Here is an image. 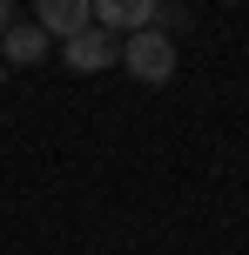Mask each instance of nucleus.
<instances>
[{
  "label": "nucleus",
  "instance_id": "obj_1",
  "mask_svg": "<svg viewBox=\"0 0 249 255\" xmlns=\"http://www.w3.org/2000/svg\"><path fill=\"white\" fill-rule=\"evenodd\" d=\"M121 67L135 81H169L175 74V40L162 27H135V34H121Z\"/></svg>",
  "mask_w": 249,
  "mask_h": 255
},
{
  "label": "nucleus",
  "instance_id": "obj_2",
  "mask_svg": "<svg viewBox=\"0 0 249 255\" xmlns=\"http://www.w3.org/2000/svg\"><path fill=\"white\" fill-rule=\"evenodd\" d=\"M61 54H67V67L74 74H101V67H115L121 61V34H108V27H81V34H67L61 40Z\"/></svg>",
  "mask_w": 249,
  "mask_h": 255
},
{
  "label": "nucleus",
  "instance_id": "obj_3",
  "mask_svg": "<svg viewBox=\"0 0 249 255\" xmlns=\"http://www.w3.org/2000/svg\"><path fill=\"white\" fill-rule=\"evenodd\" d=\"M94 27H108V34H135V27H155L162 0H88Z\"/></svg>",
  "mask_w": 249,
  "mask_h": 255
},
{
  "label": "nucleus",
  "instance_id": "obj_4",
  "mask_svg": "<svg viewBox=\"0 0 249 255\" xmlns=\"http://www.w3.org/2000/svg\"><path fill=\"white\" fill-rule=\"evenodd\" d=\"M94 13H88V0H34V27L47 40H67V34H81Z\"/></svg>",
  "mask_w": 249,
  "mask_h": 255
},
{
  "label": "nucleus",
  "instance_id": "obj_5",
  "mask_svg": "<svg viewBox=\"0 0 249 255\" xmlns=\"http://www.w3.org/2000/svg\"><path fill=\"white\" fill-rule=\"evenodd\" d=\"M40 54H47V34H40L34 20H13L7 34H0V61H13V67H34Z\"/></svg>",
  "mask_w": 249,
  "mask_h": 255
},
{
  "label": "nucleus",
  "instance_id": "obj_6",
  "mask_svg": "<svg viewBox=\"0 0 249 255\" xmlns=\"http://www.w3.org/2000/svg\"><path fill=\"white\" fill-rule=\"evenodd\" d=\"M7 27H13V0H0V34H7Z\"/></svg>",
  "mask_w": 249,
  "mask_h": 255
},
{
  "label": "nucleus",
  "instance_id": "obj_7",
  "mask_svg": "<svg viewBox=\"0 0 249 255\" xmlns=\"http://www.w3.org/2000/svg\"><path fill=\"white\" fill-rule=\"evenodd\" d=\"M0 81H7V61H0Z\"/></svg>",
  "mask_w": 249,
  "mask_h": 255
}]
</instances>
